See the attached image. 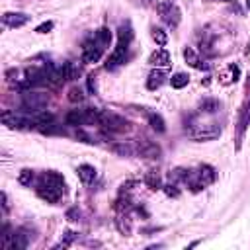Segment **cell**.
Returning a JSON list of instances; mask_svg holds the SVG:
<instances>
[{
  "mask_svg": "<svg viewBox=\"0 0 250 250\" xmlns=\"http://www.w3.org/2000/svg\"><path fill=\"white\" fill-rule=\"evenodd\" d=\"M248 90H250V78H248Z\"/></svg>",
  "mask_w": 250,
  "mask_h": 250,
  "instance_id": "obj_34",
  "label": "cell"
},
{
  "mask_svg": "<svg viewBox=\"0 0 250 250\" xmlns=\"http://www.w3.org/2000/svg\"><path fill=\"white\" fill-rule=\"evenodd\" d=\"M186 133L193 141H211L221 135V125L217 123H197L193 117L186 123Z\"/></svg>",
  "mask_w": 250,
  "mask_h": 250,
  "instance_id": "obj_5",
  "label": "cell"
},
{
  "mask_svg": "<svg viewBox=\"0 0 250 250\" xmlns=\"http://www.w3.org/2000/svg\"><path fill=\"white\" fill-rule=\"evenodd\" d=\"M217 178V172L213 166L209 164H203L195 170H188V176H186V186L191 189V191H201L205 188H209Z\"/></svg>",
  "mask_w": 250,
  "mask_h": 250,
  "instance_id": "obj_4",
  "label": "cell"
},
{
  "mask_svg": "<svg viewBox=\"0 0 250 250\" xmlns=\"http://www.w3.org/2000/svg\"><path fill=\"white\" fill-rule=\"evenodd\" d=\"M238 76H240V68H238L236 64H230V66L227 68V72L221 76V82H223V84H232V82L238 80Z\"/></svg>",
  "mask_w": 250,
  "mask_h": 250,
  "instance_id": "obj_20",
  "label": "cell"
},
{
  "mask_svg": "<svg viewBox=\"0 0 250 250\" xmlns=\"http://www.w3.org/2000/svg\"><path fill=\"white\" fill-rule=\"evenodd\" d=\"M49 105V96L43 92H35V90H25L21 94V107L33 113L43 111Z\"/></svg>",
  "mask_w": 250,
  "mask_h": 250,
  "instance_id": "obj_8",
  "label": "cell"
},
{
  "mask_svg": "<svg viewBox=\"0 0 250 250\" xmlns=\"http://www.w3.org/2000/svg\"><path fill=\"white\" fill-rule=\"evenodd\" d=\"M250 125V104H246L240 111V119H238V145L242 141V135L246 131V127Z\"/></svg>",
  "mask_w": 250,
  "mask_h": 250,
  "instance_id": "obj_17",
  "label": "cell"
},
{
  "mask_svg": "<svg viewBox=\"0 0 250 250\" xmlns=\"http://www.w3.org/2000/svg\"><path fill=\"white\" fill-rule=\"evenodd\" d=\"M2 123L10 129H35V117H23L16 111H4Z\"/></svg>",
  "mask_w": 250,
  "mask_h": 250,
  "instance_id": "obj_10",
  "label": "cell"
},
{
  "mask_svg": "<svg viewBox=\"0 0 250 250\" xmlns=\"http://www.w3.org/2000/svg\"><path fill=\"white\" fill-rule=\"evenodd\" d=\"M98 125H102L107 133H127V131H131V123L125 117H121L113 111H102Z\"/></svg>",
  "mask_w": 250,
  "mask_h": 250,
  "instance_id": "obj_7",
  "label": "cell"
},
{
  "mask_svg": "<svg viewBox=\"0 0 250 250\" xmlns=\"http://www.w3.org/2000/svg\"><path fill=\"white\" fill-rule=\"evenodd\" d=\"M211 2H234V0H211Z\"/></svg>",
  "mask_w": 250,
  "mask_h": 250,
  "instance_id": "obj_32",
  "label": "cell"
},
{
  "mask_svg": "<svg viewBox=\"0 0 250 250\" xmlns=\"http://www.w3.org/2000/svg\"><path fill=\"white\" fill-rule=\"evenodd\" d=\"M156 10H158L162 21H164L168 27H172V29L178 27V23H180V20H182V12H180V8H178L174 2H168V0L158 2V4H156Z\"/></svg>",
  "mask_w": 250,
  "mask_h": 250,
  "instance_id": "obj_9",
  "label": "cell"
},
{
  "mask_svg": "<svg viewBox=\"0 0 250 250\" xmlns=\"http://www.w3.org/2000/svg\"><path fill=\"white\" fill-rule=\"evenodd\" d=\"M135 154L143 158H158L160 156V146L148 139H141L135 143Z\"/></svg>",
  "mask_w": 250,
  "mask_h": 250,
  "instance_id": "obj_11",
  "label": "cell"
},
{
  "mask_svg": "<svg viewBox=\"0 0 250 250\" xmlns=\"http://www.w3.org/2000/svg\"><path fill=\"white\" fill-rule=\"evenodd\" d=\"M188 82H189V76H188L186 72H176V74L170 78V84H172V88H176V90H182L184 86H188Z\"/></svg>",
  "mask_w": 250,
  "mask_h": 250,
  "instance_id": "obj_21",
  "label": "cell"
},
{
  "mask_svg": "<svg viewBox=\"0 0 250 250\" xmlns=\"http://www.w3.org/2000/svg\"><path fill=\"white\" fill-rule=\"evenodd\" d=\"M100 109L96 107H80V109H70L64 117V121L68 125H74V127H82V125H94L100 121Z\"/></svg>",
  "mask_w": 250,
  "mask_h": 250,
  "instance_id": "obj_6",
  "label": "cell"
},
{
  "mask_svg": "<svg viewBox=\"0 0 250 250\" xmlns=\"http://www.w3.org/2000/svg\"><path fill=\"white\" fill-rule=\"evenodd\" d=\"M53 25H55L53 21H43V23H39V25L35 27V31H37V33H49V31L53 29Z\"/></svg>",
  "mask_w": 250,
  "mask_h": 250,
  "instance_id": "obj_28",
  "label": "cell"
},
{
  "mask_svg": "<svg viewBox=\"0 0 250 250\" xmlns=\"http://www.w3.org/2000/svg\"><path fill=\"white\" fill-rule=\"evenodd\" d=\"M109 43H111V31L107 27L96 29L94 35H90L82 45V61L84 62H98Z\"/></svg>",
  "mask_w": 250,
  "mask_h": 250,
  "instance_id": "obj_2",
  "label": "cell"
},
{
  "mask_svg": "<svg viewBox=\"0 0 250 250\" xmlns=\"http://www.w3.org/2000/svg\"><path fill=\"white\" fill-rule=\"evenodd\" d=\"M74 240H76V232L66 230V232H64V236L61 238V242H59V244H55V250H59V248H68Z\"/></svg>",
  "mask_w": 250,
  "mask_h": 250,
  "instance_id": "obj_25",
  "label": "cell"
},
{
  "mask_svg": "<svg viewBox=\"0 0 250 250\" xmlns=\"http://www.w3.org/2000/svg\"><path fill=\"white\" fill-rule=\"evenodd\" d=\"M170 53L166 51V49H156V51H152L150 53V57H148V62L152 64V66H156V68H166V66H170Z\"/></svg>",
  "mask_w": 250,
  "mask_h": 250,
  "instance_id": "obj_13",
  "label": "cell"
},
{
  "mask_svg": "<svg viewBox=\"0 0 250 250\" xmlns=\"http://www.w3.org/2000/svg\"><path fill=\"white\" fill-rule=\"evenodd\" d=\"M68 100H70L72 104H76V102H82V100H84V94H82V90H80V88H72V90L68 92Z\"/></svg>",
  "mask_w": 250,
  "mask_h": 250,
  "instance_id": "obj_27",
  "label": "cell"
},
{
  "mask_svg": "<svg viewBox=\"0 0 250 250\" xmlns=\"http://www.w3.org/2000/svg\"><path fill=\"white\" fill-rule=\"evenodd\" d=\"M164 191H166V193H168V195H174V197H176V195H178V193H180V191H178V188H176V184H174V182H172V184H168V186H164Z\"/></svg>",
  "mask_w": 250,
  "mask_h": 250,
  "instance_id": "obj_29",
  "label": "cell"
},
{
  "mask_svg": "<svg viewBox=\"0 0 250 250\" xmlns=\"http://www.w3.org/2000/svg\"><path fill=\"white\" fill-rule=\"evenodd\" d=\"M184 59H186V62H188L191 68H197V70H205V68H207V62H203L201 57H199L191 47H186V49H184Z\"/></svg>",
  "mask_w": 250,
  "mask_h": 250,
  "instance_id": "obj_14",
  "label": "cell"
},
{
  "mask_svg": "<svg viewBox=\"0 0 250 250\" xmlns=\"http://www.w3.org/2000/svg\"><path fill=\"white\" fill-rule=\"evenodd\" d=\"M35 191H37V195H39L43 201H47V203H57V201L62 197V193H64V178H62L59 172L49 170V172H45V174L39 176Z\"/></svg>",
  "mask_w": 250,
  "mask_h": 250,
  "instance_id": "obj_1",
  "label": "cell"
},
{
  "mask_svg": "<svg viewBox=\"0 0 250 250\" xmlns=\"http://www.w3.org/2000/svg\"><path fill=\"white\" fill-rule=\"evenodd\" d=\"M148 123H150V127H152L154 131H158V133H162V131L166 129V127H164V119H162L160 113L148 111Z\"/></svg>",
  "mask_w": 250,
  "mask_h": 250,
  "instance_id": "obj_22",
  "label": "cell"
},
{
  "mask_svg": "<svg viewBox=\"0 0 250 250\" xmlns=\"http://www.w3.org/2000/svg\"><path fill=\"white\" fill-rule=\"evenodd\" d=\"M27 21H29V16L23 14V12H6V14L2 16V23H4L6 27H12V29L21 27V25H25Z\"/></svg>",
  "mask_w": 250,
  "mask_h": 250,
  "instance_id": "obj_12",
  "label": "cell"
},
{
  "mask_svg": "<svg viewBox=\"0 0 250 250\" xmlns=\"http://www.w3.org/2000/svg\"><path fill=\"white\" fill-rule=\"evenodd\" d=\"M133 41V29L129 23L121 25L119 27V41H117V47L111 51V55L107 57L105 61V68L107 70H117L125 61H127V51H129V45Z\"/></svg>",
  "mask_w": 250,
  "mask_h": 250,
  "instance_id": "obj_3",
  "label": "cell"
},
{
  "mask_svg": "<svg viewBox=\"0 0 250 250\" xmlns=\"http://www.w3.org/2000/svg\"><path fill=\"white\" fill-rule=\"evenodd\" d=\"M66 217H68V221H78V217H80V211H78L76 207H74V209H68Z\"/></svg>",
  "mask_w": 250,
  "mask_h": 250,
  "instance_id": "obj_30",
  "label": "cell"
},
{
  "mask_svg": "<svg viewBox=\"0 0 250 250\" xmlns=\"http://www.w3.org/2000/svg\"><path fill=\"white\" fill-rule=\"evenodd\" d=\"M76 174H78V178H80V182H82L84 186L94 184V180H96V176H98V174H96V168L90 166V164H82V166H78Z\"/></svg>",
  "mask_w": 250,
  "mask_h": 250,
  "instance_id": "obj_15",
  "label": "cell"
},
{
  "mask_svg": "<svg viewBox=\"0 0 250 250\" xmlns=\"http://www.w3.org/2000/svg\"><path fill=\"white\" fill-rule=\"evenodd\" d=\"M111 148H113V152H117L121 156H133L135 154V145H129V143H119V145H113Z\"/></svg>",
  "mask_w": 250,
  "mask_h": 250,
  "instance_id": "obj_24",
  "label": "cell"
},
{
  "mask_svg": "<svg viewBox=\"0 0 250 250\" xmlns=\"http://www.w3.org/2000/svg\"><path fill=\"white\" fill-rule=\"evenodd\" d=\"M246 4H248V10H250V0H246Z\"/></svg>",
  "mask_w": 250,
  "mask_h": 250,
  "instance_id": "obj_33",
  "label": "cell"
},
{
  "mask_svg": "<svg viewBox=\"0 0 250 250\" xmlns=\"http://www.w3.org/2000/svg\"><path fill=\"white\" fill-rule=\"evenodd\" d=\"M2 207H4V213H8L10 205H8V195L6 193H2Z\"/></svg>",
  "mask_w": 250,
  "mask_h": 250,
  "instance_id": "obj_31",
  "label": "cell"
},
{
  "mask_svg": "<svg viewBox=\"0 0 250 250\" xmlns=\"http://www.w3.org/2000/svg\"><path fill=\"white\" fill-rule=\"evenodd\" d=\"M164 82H166V74H164L160 68H156V70H152V72L148 74V78H146V88H148V90H156V88H160Z\"/></svg>",
  "mask_w": 250,
  "mask_h": 250,
  "instance_id": "obj_16",
  "label": "cell"
},
{
  "mask_svg": "<svg viewBox=\"0 0 250 250\" xmlns=\"http://www.w3.org/2000/svg\"><path fill=\"white\" fill-rule=\"evenodd\" d=\"M150 35H152V39L156 41V45H160V47H164V45L168 43V33H166L162 27H152V29H150Z\"/></svg>",
  "mask_w": 250,
  "mask_h": 250,
  "instance_id": "obj_23",
  "label": "cell"
},
{
  "mask_svg": "<svg viewBox=\"0 0 250 250\" xmlns=\"http://www.w3.org/2000/svg\"><path fill=\"white\" fill-rule=\"evenodd\" d=\"M20 184H23V186H31V182H33V170H21V174H20Z\"/></svg>",
  "mask_w": 250,
  "mask_h": 250,
  "instance_id": "obj_26",
  "label": "cell"
},
{
  "mask_svg": "<svg viewBox=\"0 0 250 250\" xmlns=\"http://www.w3.org/2000/svg\"><path fill=\"white\" fill-rule=\"evenodd\" d=\"M145 184L150 188V189H160L162 188V180H160V174L156 170H148L146 176H145Z\"/></svg>",
  "mask_w": 250,
  "mask_h": 250,
  "instance_id": "obj_19",
  "label": "cell"
},
{
  "mask_svg": "<svg viewBox=\"0 0 250 250\" xmlns=\"http://www.w3.org/2000/svg\"><path fill=\"white\" fill-rule=\"evenodd\" d=\"M219 109H221V104L217 100H213V98H207V100H203L199 104V113H203V115H213Z\"/></svg>",
  "mask_w": 250,
  "mask_h": 250,
  "instance_id": "obj_18",
  "label": "cell"
}]
</instances>
